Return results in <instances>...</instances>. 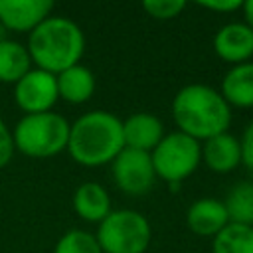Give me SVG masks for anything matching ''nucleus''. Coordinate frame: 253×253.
I'll return each mask as SVG.
<instances>
[{"label":"nucleus","instance_id":"f3484780","mask_svg":"<svg viewBox=\"0 0 253 253\" xmlns=\"http://www.w3.org/2000/svg\"><path fill=\"white\" fill-rule=\"evenodd\" d=\"M34 67L26 43L0 38V83H16Z\"/></svg>","mask_w":253,"mask_h":253},{"label":"nucleus","instance_id":"b1692460","mask_svg":"<svg viewBox=\"0 0 253 253\" xmlns=\"http://www.w3.org/2000/svg\"><path fill=\"white\" fill-rule=\"evenodd\" d=\"M202 8L211 10V12H219V14H229L235 10L243 8V0H204L200 2Z\"/></svg>","mask_w":253,"mask_h":253},{"label":"nucleus","instance_id":"aec40b11","mask_svg":"<svg viewBox=\"0 0 253 253\" xmlns=\"http://www.w3.org/2000/svg\"><path fill=\"white\" fill-rule=\"evenodd\" d=\"M53 253H103V249H101L95 233L75 227V229L65 231L57 239Z\"/></svg>","mask_w":253,"mask_h":253},{"label":"nucleus","instance_id":"f257e3e1","mask_svg":"<svg viewBox=\"0 0 253 253\" xmlns=\"http://www.w3.org/2000/svg\"><path fill=\"white\" fill-rule=\"evenodd\" d=\"M172 119L180 132L204 142L229 130L231 107L219 89L206 83H188L172 99Z\"/></svg>","mask_w":253,"mask_h":253},{"label":"nucleus","instance_id":"f8f14e48","mask_svg":"<svg viewBox=\"0 0 253 253\" xmlns=\"http://www.w3.org/2000/svg\"><path fill=\"white\" fill-rule=\"evenodd\" d=\"M186 223L192 233L200 237H215L227 223L229 215L223 206V200L217 198H200L190 204L186 211Z\"/></svg>","mask_w":253,"mask_h":253},{"label":"nucleus","instance_id":"6ab92c4d","mask_svg":"<svg viewBox=\"0 0 253 253\" xmlns=\"http://www.w3.org/2000/svg\"><path fill=\"white\" fill-rule=\"evenodd\" d=\"M211 253H253V225L229 221L211 239Z\"/></svg>","mask_w":253,"mask_h":253},{"label":"nucleus","instance_id":"412c9836","mask_svg":"<svg viewBox=\"0 0 253 253\" xmlns=\"http://www.w3.org/2000/svg\"><path fill=\"white\" fill-rule=\"evenodd\" d=\"M186 8L184 0H144L142 10L154 20H172Z\"/></svg>","mask_w":253,"mask_h":253},{"label":"nucleus","instance_id":"20e7f679","mask_svg":"<svg viewBox=\"0 0 253 253\" xmlns=\"http://www.w3.org/2000/svg\"><path fill=\"white\" fill-rule=\"evenodd\" d=\"M71 123L55 113L22 115L12 128L14 148L28 158H51L67 150Z\"/></svg>","mask_w":253,"mask_h":253},{"label":"nucleus","instance_id":"4be33fe9","mask_svg":"<svg viewBox=\"0 0 253 253\" xmlns=\"http://www.w3.org/2000/svg\"><path fill=\"white\" fill-rule=\"evenodd\" d=\"M239 144H241V164L253 174V119L247 123L239 138Z\"/></svg>","mask_w":253,"mask_h":253},{"label":"nucleus","instance_id":"4468645a","mask_svg":"<svg viewBox=\"0 0 253 253\" xmlns=\"http://www.w3.org/2000/svg\"><path fill=\"white\" fill-rule=\"evenodd\" d=\"M71 206L75 213L91 223H101L111 213V196L99 182H83L75 188L71 196Z\"/></svg>","mask_w":253,"mask_h":253},{"label":"nucleus","instance_id":"ddd939ff","mask_svg":"<svg viewBox=\"0 0 253 253\" xmlns=\"http://www.w3.org/2000/svg\"><path fill=\"white\" fill-rule=\"evenodd\" d=\"M202 162L215 174H227L241 164V144L235 134L221 132L202 142Z\"/></svg>","mask_w":253,"mask_h":253},{"label":"nucleus","instance_id":"a211bd4d","mask_svg":"<svg viewBox=\"0 0 253 253\" xmlns=\"http://www.w3.org/2000/svg\"><path fill=\"white\" fill-rule=\"evenodd\" d=\"M223 206L231 223L253 225V182L241 180L233 184L223 198Z\"/></svg>","mask_w":253,"mask_h":253},{"label":"nucleus","instance_id":"1a4fd4ad","mask_svg":"<svg viewBox=\"0 0 253 253\" xmlns=\"http://www.w3.org/2000/svg\"><path fill=\"white\" fill-rule=\"evenodd\" d=\"M51 0H0V26L10 32L30 34L51 16Z\"/></svg>","mask_w":253,"mask_h":253},{"label":"nucleus","instance_id":"dca6fc26","mask_svg":"<svg viewBox=\"0 0 253 253\" xmlns=\"http://www.w3.org/2000/svg\"><path fill=\"white\" fill-rule=\"evenodd\" d=\"M219 93L229 107H253V61L231 65L221 77Z\"/></svg>","mask_w":253,"mask_h":253},{"label":"nucleus","instance_id":"2eb2a0df","mask_svg":"<svg viewBox=\"0 0 253 253\" xmlns=\"http://www.w3.org/2000/svg\"><path fill=\"white\" fill-rule=\"evenodd\" d=\"M55 81H57L59 99H63L65 103H71V105L87 103L93 97L95 87H97L93 71L83 63H77V65H71V67L59 71L55 75Z\"/></svg>","mask_w":253,"mask_h":253},{"label":"nucleus","instance_id":"9b49d317","mask_svg":"<svg viewBox=\"0 0 253 253\" xmlns=\"http://www.w3.org/2000/svg\"><path fill=\"white\" fill-rule=\"evenodd\" d=\"M164 125L152 113H132L123 121V140L125 148L152 152L156 144L164 138Z\"/></svg>","mask_w":253,"mask_h":253},{"label":"nucleus","instance_id":"5701e85b","mask_svg":"<svg viewBox=\"0 0 253 253\" xmlns=\"http://www.w3.org/2000/svg\"><path fill=\"white\" fill-rule=\"evenodd\" d=\"M14 138H12V130L8 128V125L2 121L0 117V170L12 160L14 156Z\"/></svg>","mask_w":253,"mask_h":253},{"label":"nucleus","instance_id":"9d476101","mask_svg":"<svg viewBox=\"0 0 253 253\" xmlns=\"http://www.w3.org/2000/svg\"><path fill=\"white\" fill-rule=\"evenodd\" d=\"M213 51L219 59L237 65L253 57V30L245 22H227L213 34Z\"/></svg>","mask_w":253,"mask_h":253},{"label":"nucleus","instance_id":"393cba45","mask_svg":"<svg viewBox=\"0 0 253 253\" xmlns=\"http://www.w3.org/2000/svg\"><path fill=\"white\" fill-rule=\"evenodd\" d=\"M241 10H243V16H245V20H243V22L253 30V0L243 2V8H241Z\"/></svg>","mask_w":253,"mask_h":253},{"label":"nucleus","instance_id":"0eeeda50","mask_svg":"<svg viewBox=\"0 0 253 253\" xmlns=\"http://www.w3.org/2000/svg\"><path fill=\"white\" fill-rule=\"evenodd\" d=\"M111 174L121 192L128 196H144L156 182L150 152L123 148L121 154L111 162Z\"/></svg>","mask_w":253,"mask_h":253},{"label":"nucleus","instance_id":"6e6552de","mask_svg":"<svg viewBox=\"0 0 253 253\" xmlns=\"http://www.w3.org/2000/svg\"><path fill=\"white\" fill-rule=\"evenodd\" d=\"M14 101L24 115L53 111L59 101L55 75L45 69L32 67L20 81L14 83Z\"/></svg>","mask_w":253,"mask_h":253},{"label":"nucleus","instance_id":"423d86ee","mask_svg":"<svg viewBox=\"0 0 253 253\" xmlns=\"http://www.w3.org/2000/svg\"><path fill=\"white\" fill-rule=\"evenodd\" d=\"M150 158L156 178L170 186H178L198 170L202 162V142L174 130L164 134V138L150 152Z\"/></svg>","mask_w":253,"mask_h":253},{"label":"nucleus","instance_id":"39448f33","mask_svg":"<svg viewBox=\"0 0 253 253\" xmlns=\"http://www.w3.org/2000/svg\"><path fill=\"white\" fill-rule=\"evenodd\" d=\"M103 253H146L152 241V227L136 210H111L95 233Z\"/></svg>","mask_w":253,"mask_h":253},{"label":"nucleus","instance_id":"7ed1b4c3","mask_svg":"<svg viewBox=\"0 0 253 253\" xmlns=\"http://www.w3.org/2000/svg\"><path fill=\"white\" fill-rule=\"evenodd\" d=\"M26 47L36 67L57 75L81 61L85 53V34L71 18L51 14L28 34Z\"/></svg>","mask_w":253,"mask_h":253},{"label":"nucleus","instance_id":"f03ea898","mask_svg":"<svg viewBox=\"0 0 253 253\" xmlns=\"http://www.w3.org/2000/svg\"><path fill=\"white\" fill-rule=\"evenodd\" d=\"M123 148V119L111 111H87L69 126L67 152L81 166L97 168L111 164Z\"/></svg>","mask_w":253,"mask_h":253}]
</instances>
